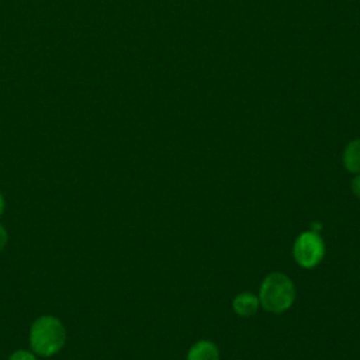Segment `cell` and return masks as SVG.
I'll list each match as a JSON object with an SVG mask.
<instances>
[{"label":"cell","instance_id":"1","mask_svg":"<svg viewBox=\"0 0 360 360\" xmlns=\"http://www.w3.org/2000/svg\"><path fill=\"white\" fill-rule=\"evenodd\" d=\"M66 342L63 323L52 315H42L34 321L30 330V343L35 354L51 357L56 354Z\"/></svg>","mask_w":360,"mask_h":360},{"label":"cell","instance_id":"2","mask_svg":"<svg viewBox=\"0 0 360 360\" xmlns=\"http://www.w3.org/2000/svg\"><path fill=\"white\" fill-rule=\"evenodd\" d=\"M295 300V287L284 273L274 271L264 277L259 291L260 305L273 314H281L291 308Z\"/></svg>","mask_w":360,"mask_h":360},{"label":"cell","instance_id":"3","mask_svg":"<svg viewBox=\"0 0 360 360\" xmlns=\"http://www.w3.org/2000/svg\"><path fill=\"white\" fill-rule=\"evenodd\" d=\"M325 255V243L318 232L305 231L294 242V260L304 269L316 267Z\"/></svg>","mask_w":360,"mask_h":360},{"label":"cell","instance_id":"4","mask_svg":"<svg viewBox=\"0 0 360 360\" xmlns=\"http://www.w3.org/2000/svg\"><path fill=\"white\" fill-rule=\"evenodd\" d=\"M187 360H219V350L211 340H198L190 347Z\"/></svg>","mask_w":360,"mask_h":360},{"label":"cell","instance_id":"5","mask_svg":"<svg viewBox=\"0 0 360 360\" xmlns=\"http://www.w3.org/2000/svg\"><path fill=\"white\" fill-rule=\"evenodd\" d=\"M260 305L259 297L252 292H240L232 301V308L235 314L239 316H250L253 315Z\"/></svg>","mask_w":360,"mask_h":360},{"label":"cell","instance_id":"6","mask_svg":"<svg viewBox=\"0 0 360 360\" xmlns=\"http://www.w3.org/2000/svg\"><path fill=\"white\" fill-rule=\"evenodd\" d=\"M342 160L347 172L354 174L360 173V138L353 139L346 145Z\"/></svg>","mask_w":360,"mask_h":360},{"label":"cell","instance_id":"7","mask_svg":"<svg viewBox=\"0 0 360 360\" xmlns=\"http://www.w3.org/2000/svg\"><path fill=\"white\" fill-rule=\"evenodd\" d=\"M8 360H35V356L28 350H15Z\"/></svg>","mask_w":360,"mask_h":360},{"label":"cell","instance_id":"8","mask_svg":"<svg viewBox=\"0 0 360 360\" xmlns=\"http://www.w3.org/2000/svg\"><path fill=\"white\" fill-rule=\"evenodd\" d=\"M350 188H352V193H353L357 198H360V173L353 177V180H352V183H350Z\"/></svg>","mask_w":360,"mask_h":360},{"label":"cell","instance_id":"9","mask_svg":"<svg viewBox=\"0 0 360 360\" xmlns=\"http://www.w3.org/2000/svg\"><path fill=\"white\" fill-rule=\"evenodd\" d=\"M7 243V231L4 229L3 225H0V252L4 249Z\"/></svg>","mask_w":360,"mask_h":360},{"label":"cell","instance_id":"10","mask_svg":"<svg viewBox=\"0 0 360 360\" xmlns=\"http://www.w3.org/2000/svg\"><path fill=\"white\" fill-rule=\"evenodd\" d=\"M3 211H4V198H3V195L0 193V215L3 214Z\"/></svg>","mask_w":360,"mask_h":360}]
</instances>
